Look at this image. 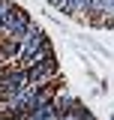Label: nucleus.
Wrapping results in <instances>:
<instances>
[{
  "label": "nucleus",
  "instance_id": "nucleus-6",
  "mask_svg": "<svg viewBox=\"0 0 114 120\" xmlns=\"http://www.w3.org/2000/svg\"><path fill=\"white\" fill-rule=\"evenodd\" d=\"M0 120H24V117H15V114H0Z\"/></svg>",
  "mask_w": 114,
  "mask_h": 120
},
{
  "label": "nucleus",
  "instance_id": "nucleus-2",
  "mask_svg": "<svg viewBox=\"0 0 114 120\" xmlns=\"http://www.w3.org/2000/svg\"><path fill=\"white\" fill-rule=\"evenodd\" d=\"M27 81L36 90H39V87H48V84H54V81H60V66H57V60L30 66V69H27Z\"/></svg>",
  "mask_w": 114,
  "mask_h": 120
},
{
  "label": "nucleus",
  "instance_id": "nucleus-4",
  "mask_svg": "<svg viewBox=\"0 0 114 120\" xmlns=\"http://www.w3.org/2000/svg\"><path fill=\"white\" fill-rule=\"evenodd\" d=\"M87 6H90V0H69L66 15H72V18H87Z\"/></svg>",
  "mask_w": 114,
  "mask_h": 120
},
{
  "label": "nucleus",
  "instance_id": "nucleus-5",
  "mask_svg": "<svg viewBox=\"0 0 114 120\" xmlns=\"http://www.w3.org/2000/svg\"><path fill=\"white\" fill-rule=\"evenodd\" d=\"M48 3L54 6L57 12H66V9H69V0H48Z\"/></svg>",
  "mask_w": 114,
  "mask_h": 120
},
{
  "label": "nucleus",
  "instance_id": "nucleus-3",
  "mask_svg": "<svg viewBox=\"0 0 114 120\" xmlns=\"http://www.w3.org/2000/svg\"><path fill=\"white\" fill-rule=\"evenodd\" d=\"M75 102H78V96H75L72 90L60 87V90L54 93V102H51V105H54V108L60 111V114H66V111H72V105H75Z\"/></svg>",
  "mask_w": 114,
  "mask_h": 120
},
{
  "label": "nucleus",
  "instance_id": "nucleus-1",
  "mask_svg": "<svg viewBox=\"0 0 114 120\" xmlns=\"http://www.w3.org/2000/svg\"><path fill=\"white\" fill-rule=\"evenodd\" d=\"M27 84H30L27 72L21 66H0V99L12 96V93H21Z\"/></svg>",
  "mask_w": 114,
  "mask_h": 120
}]
</instances>
